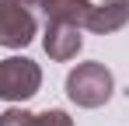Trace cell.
Returning a JSON list of instances; mask_svg holds the SVG:
<instances>
[{
    "label": "cell",
    "mask_w": 129,
    "mask_h": 126,
    "mask_svg": "<svg viewBox=\"0 0 129 126\" xmlns=\"http://www.w3.org/2000/svg\"><path fill=\"white\" fill-rule=\"evenodd\" d=\"M115 91V77L105 63L91 60V63H77V70H70L66 77V95L70 102H77L80 109H98L105 105Z\"/></svg>",
    "instance_id": "6da1fadb"
},
{
    "label": "cell",
    "mask_w": 129,
    "mask_h": 126,
    "mask_svg": "<svg viewBox=\"0 0 129 126\" xmlns=\"http://www.w3.org/2000/svg\"><path fill=\"white\" fill-rule=\"evenodd\" d=\"M42 84L39 63L28 56H7L0 60V102H28Z\"/></svg>",
    "instance_id": "7a4b0ae2"
},
{
    "label": "cell",
    "mask_w": 129,
    "mask_h": 126,
    "mask_svg": "<svg viewBox=\"0 0 129 126\" xmlns=\"http://www.w3.org/2000/svg\"><path fill=\"white\" fill-rule=\"evenodd\" d=\"M35 39V14L21 0H0V46L24 49Z\"/></svg>",
    "instance_id": "3957f363"
},
{
    "label": "cell",
    "mask_w": 129,
    "mask_h": 126,
    "mask_svg": "<svg viewBox=\"0 0 129 126\" xmlns=\"http://www.w3.org/2000/svg\"><path fill=\"white\" fill-rule=\"evenodd\" d=\"M42 46H45V53H49V60L66 63V60H73V56L80 53V46H84V35H80V28H73V25L45 21Z\"/></svg>",
    "instance_id": "277c9868"
},
{
    "label": "cell",
    "mask_w": 129,
    "mask_h": 126,
    "mask_svg": "<svg viewBox=\"0 0 129 126\" xmlns=\"http://www.w3.org/2000/svg\"><path fill=\"white\" fill-rule=\"evenodd\" d=\"M126 21H129V0H101V4H91L84 28L94 35H112L119 28H126Z\"/></svg>",
    "instance_id": "5b68a950"
},
{
    "label": "cell",
    "mask_w": 129,
    "mask_h": 126,
    "mask_svg": "<svg viewBox=\"0 0 129 126\" xmlns=\"http://www.w3.org/2000/svg\"><path fill=\"white\" fill-rule=\"evenodd\" d=\"M45 21H59V25H73L84 28L87 14H91V0H39Z\"/></svg>",
    "instance_id": "8992f818"
},
{
    "label": "cell",
    "mask_w": 129,
    "mask_h": 126,
    "mask_svg": "<svg viewBox=\"0 0 129 126\" xmlns=\"http://www.w3.org/2000/svg\"><path fill=\"white\" fill-rule=\"evenodd\" d=\"M28 126H73V119L66 116L63 109H45V112H39V116H31Z\"/></svg>",
    "instance_id": "52a82bcc"
},
{
    "label": "cell",
    "mask_w": 129,
    "mask_h": 126,
    "mask_svg": "<svg viewBox=\"0 0 129 126\" xmlns=\"http://www.w3.org/2000/svg\"><path fill=\"white\" fill-rule=\"evenodd\" d=\"M28 119H31V112H24V109H7L4 116H0V126H28Z\"/></svg>",
    "instance_id": "ba28073f"
},
{
    "label": "cell",
    "mask_w": 129,
    "mask_h": 126,
    "mask_svg": "<svg viewBox=\"0 0 129 126\" xmlns=\"http://www.w3.org/2000/svg\"><path fill=\"white\" fill-rule=\"evenodd\" d=\"M21 4H31V0H21Z\"/></svg>",
    "instance_id": "9c48e42d"
}]
</instances>
